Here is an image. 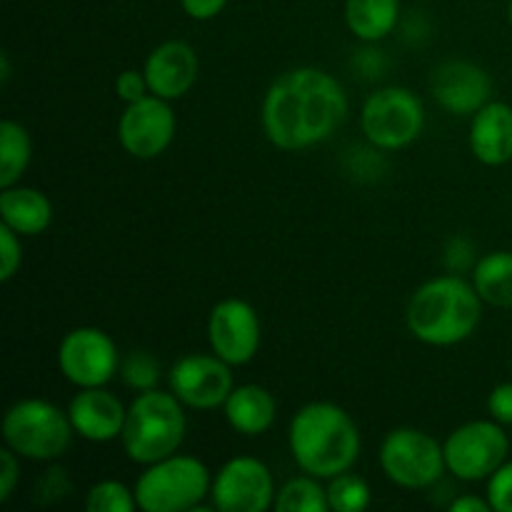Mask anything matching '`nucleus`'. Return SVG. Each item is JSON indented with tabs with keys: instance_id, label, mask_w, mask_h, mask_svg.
I'll list each match as a JSON object with an SVG mask.
<instances>
[{
	"instance_id": "nucleus-8",
	"label": "nucleus",
	"mask_w": 512,
	"mask_h": 512,
	"mask_svg": "<svg viewBox=\"0 0 512 512\" xmlns=\"http://www.w3.org/2000/svg\"><path fill=\"white\" fill-rule=\"evenodd\" d=\"M380 465L395 485L408 490L430 488L448 470L443 445L418 428L390 430L380 448Z\"/></svg>"
},
{
	"instance_id": "nucleus-29",
	"label": "nucleus",
	"mask_w": 512,
	"mask_h": 512,
	"mask_svg": "<svg viewBox=\"0 0 512 512\" xmlns=\"http://www.w3.org/2000/svg\"><path fill=\"white\" fill-rule=\"evenodd\" d=\"M488 500L495 512H512V463H503L488 478Z\"/></svg>"
},
{
	"instance_id": "nucleus-33",
	"label": "nucleus",
	"mask_w": 512,
	"mask_h": 512,
	"mask_svg": "<svg viewBox=\"0 0 512 512\" xmlns=\"http://www.w3.org/2000/svg\"><path fill=\"white\" fill-rule=\"evenodd\" d=\"M68 490H70V480L63 468H50L48 475H43V480L38 483V493L43 500L65 498Z\"/></svg>"
},
{
	"instance_id": "nucleus-16",
	"label": "nucleus",
	"mask_w": 512,
	"mask_h": 512,
	"mask_svg": "<svg viewBox=\"0 0 512 512\" xmlns=\"http://www.w3.org/2000/svg\"><path fill=\"white\" fill-rule=\"evenodd\" d=\"M143 73L150 93L165 100H178L198 80V53L185 40H165L148 55Z\"/></svg>"
},
{
	"instance_id": "nucleus-28",
	"label": "nucleus",
	"mask_w": 512,
	"mask_h": 512,
	"mask_svg": "<svg viewBox=\"0 0 512 512\" xmlns=\"http://www.w3.org/2000/svg\"><path fill=\"white\" fill-rule=\"evenodd\" d=\"M23 235L15 233L13 228L0 223V280L8 283L15 278V273L23 265V245H20Z\"/></svg>"
},
{
	"instance_id": "nucleus-26",
	"label": "nucleus",
	"mask_w": 512,
	"mask_h": 512,
	"mask_svg": "<svg viewBox=\"0 0 512 512\" xmlns=\"http://www.w3.org/2000/svg\"><path fill=\"white\" fill-rule=\"evenodd\" d=\"M135 508H138L135 490L118 480H100L88 490V498H85L88 512H133Z\"/></svg>"
},
{
	"instance_id": "nucleus-18",
	"label": "nucleus",
	"mask_w": 512,
	"mask_h": 512,
	"mask_svg": "<svg viewBox=\"0 0 512 512\" xmlns=\"http://www.w3.org/2000/svg\"><path fill=\"white\" fill-rule=\"evenodd\" d=\"M470 150L483 165H505L512 160V108L488 103L473 115Z\"/></svg>"
},
{
	"instance_id": "nucleus-19",
	"label": "nucleus",
	"mask_w": 512,
	"mask_h": 512,
	"mask_svg": "<svg viewBox=\"0 0 512 512\" xmlns=\"http://www.w3.org/2000/svg\"><path fill=\"white\" fill-rule=\"evenodd\" d=\"M223 410L235 433L255 438V435H263L273 428L275 415H278V403H275L273 393L265 390L263 385L248 383L233 388V393L225 400Z\"/></svg>"
},
{
	"instance_id": "nucleus-9",
	"label": "nucleus",
	"mask_w": 512,
	"mask_h": 512,
	"mask_svg": "<svg viewBox=\"0 0 512 512\" xmlns=\"http://www.w3.org/2000/svg\"><path fill=\"white\" fill-rule=\"evenodd\" d=\"M445 465L465 483L488 480L505 463L510 440L498 420H470L460 425L443 443Z\"/></svg>"
},
{
	"instance_id": "nucleus-23",
	"label": "nucleus",
	"mask_w": 512,
	"mask_h": 512,
	"mask_svg": "<svg viewBox=\"0 0 512 512\" xmlns=\"http://www.w3.org/2000/svg\"><path fill=\"white\" fill-rule=\"evenodd\" d=\"M33 158V143L28 130L15 120L0 123V188H10L28 170Z\"/></svg>"
},
{
	"instance_id": "nucleus-1",
	"label": "nucleus",
	"mask_w": 512,
	"mask_h": 512,
	"mask_svg": "<svg viewBox=\"0 0 512 512\" xmlns=\"http://www.w3.org/2000/svg\"><path fill=\"white\" fill-rule=\"evenodd\" d=\"M348 115L343 85L320 68H293L273 80L263 100V128L280 150H305L328 140Z\"/></svg>"
},
{
	"instance_id": "nucleus-36",
	"label": "nucleus",
	"mask_w": 512,
	"mask_h": 512,
	"mask_svg": "<svg viewBox=\"0 0 512 512\" xmlns=\"http://www.w3.org/2000/svg\"><path fill=\"white\" fill-rule=\"evenodd\" d=\"M10 78V63H8V55H3V83H8Z\"/></svg>"
},
{
	"instance_id": "nucleus-13",
	"label": "nucleus",
	"mask_w": 512,
	"mask_h": 512,
	"mask_svg": "<svg viewBox=\"0 0 512 512\" xmlns=\"http://www.w3.org/2000/svg\"><path fill=\"white\" fill-rule=\"evenodd\" d=\"M175 113L170 100L158 95L128 103L125 113L120 115L118 140L128 155L138 160H153L170 148L175 138Z\"/></svg>"
},
{
	"instance_id": "nucleus-35",
	"label": "nucleus",
	"mask_w": 512,
	"mask_h": 512,
	"mask_svg": "<svg viewBox=\"0 0 512 512\" xmlns=\"http://www.w3.org/2000/svg\"><path fill=\"white\" fill-rule=\"evenodd\" d=\"M453 512H490V500L478 498V495H460L458 500H453L450 505Z\"/></svg>"
},
{
	"instance_id": "nucleus-3",
	"label": "nucleus",
	"mask_w": 512,
	"mask_h": 512,
	"mask_svg": "<svg viewBox=\"0 0 512 512\" xmlns=\"http://www.w3.org/2000/svg\"><path fill=\"white\" fill-rule=\"evenodd\" d=\"M408 328L420 343L450 348L478 330L483 298L473 283L460 275H440L413 293L408 303Z\"/></svg>"
},
{
	"instance_id": "nucleus-14",
	"label": "nucleus",
	"mask_w": 512,
	"mask_h": 512,
	"mask_svg": "<svg viewBox=\"0 0 512 512\" xmlns=\"http://www.w3.org/2000/svg\"><path fill=\"white\" fill-rule=\"evenodd\" d=\"M210 348L230 365H248L260 348V318L240 298L220 300L208 318Z\"/></svg>"
},
{
	"instance_id": "nucleus-21",
	"label": "nucleus",
	"mask_w": 512,
	"mask_h": 512,
	"mask_svg": "<svg viewBox=\"0 0 512 512\" xmlns=\"http://www.w3.org/2000/svg\"><path fill=\"white\" fill-rule=\"evenodd\" d=\"M400 20V0H345V23L365 43L388 38Z\"/></svg>"
},
{
	"instance_id": "nucleus-15",
	"label": "nucleus",
	"mask_w": 512,
	"mask_h": 512,
	"mask_svg": "<svg viewBox=\"0 0 512 512\" xmlns=\"http://www.w3.org/2000/svg\"><path fill=\"white\" fill-rule=\"evenodd\" d=\"M430 90L440 108L453 115H475L490 103L493 80L470 60H448L430 78Z\"/></svg>"
},
{
	"instance_id": "nucleus-7",
	"label": "nucleus",
	"mask_w": 512,
	"mask_h": 512,
	"mask_svg": "<svg viewBox=\"0 0 512 512\" xmlns=\"http://www.w3.org/2000/svg\"><path fill=\"white\" fill-rule=\"evenodd\" d=\"M360 128L365 138L380 150H400L420 138L425 128V110L418 95L408 88L375 90L363 105Z\"/></svg>"
},
{
	"instance_id": "nucleus-5",
	"label": "nucleus",
	"mask_w": 512,
	"mask_h": 512,
	"mask_svg": "<svg viewBox=\"0 0 512 512\" xmlns=\"http://www.w3.org/2000/svg\"><path fill=\"white\" fill-rule=\"evenodd\" d=\"M73 435L70 415L48 400H18L3 415L5 445L25 460L50 463L63 458L73 443Z\"/></svg>"
},
{
	"instance_id": "nucleus-24",
	"label": "nucleus",
	"mask_w": 512,
	"mask_h": 512,
	"mask_svg": "<svg viewBox=\"0 0 512 512\" xmlns=\"http://www.w3.org/2000/svg\"><path fill=\"white\" fill-rule=\"evenodd\" d=\"M278 512H328V488L320 485V478L305 473L303 478H293L275 495Z\"/></svg>"
},
{
	"instance_id": "nucleus-4",
	"label": "nucleus",
	"mask_w": 512,
	"mask_h": 512,
	"mask_svg": "<svg viewBox=\"0 0 512 512\" xmlns=\"http://www.w3.org/2000/svg\"><path fill=\"white\" fill-rule=\"evenodd\" d=\"M185 405L175 393H163L153 388L138 393L130 403L128 418L120 440L123 450L133 463L153 465L158 460L175 455L185 440Z\"/></svg>"
},
{
	"instance_id": "nucleus-2",
	"label": "nucleus",
	"mask_w": 512,
	"mask_h": 512,
	"mask_svg": "<svg viewBox=\"0 0 512 512\" xmlns=\"http://www.w3.org/2000/svg\"><path fill=\"white\" fill-rule=\"evenodd\" d=\"M288 445L303 473L330 480L353 470L360 455V430L340 405L308 403L290 420Z\"/></svg>"
},
{
	"instance_id": "nucleus-10",
	"label": "nucleus",
	"mask_w": 512,
	"mask_h": 512,
	"mask_svg": "<svg viewBox=\"0 0 512 512\" xmlns=\"http://www.w3.org/2000/svg\"><path fill=\"white\" fill-rule=\"evenodd\" d=\"M275 495L268 465L248 455L228 460L210 485V503L223 512H265L275 508Z\"/></svg>"
},
{
	"instance_id": "nucleus-30",
	"label": "nucleus",
	"mask_w": 512,
	"mask_h": 512,
	"mask_svg": "<svg viewBox=\"0 0 512 512\" xmlns=\"http://www.w3.org/2000/svg\"><path fill=\"white\" fill-rule=\"evenodd\" d=\"M20 480V455L5 445L0 450V503H8Z\"/></svg>"
},
{
	"instance_id": "nucleus-17",
	"label": "nucleus",
	"mask_w": 512,
	"mask_h": 512,
	"mask_svg": "<svg viewBox=\"0 0 512 512\" xmlns=\"http://www.w3.org/2000/svg\"><path fill=\"white\" fill-rule=\"evenodd\" d=\"M68 415L75 435L90 443H110L123 435L128 408L103 385V388H80V393L70 400Z\"/></svg>"
},
{
	"instance_id": "nucleus-22",
	"label": "nucleus",
	"mask_w": 512,
	"mask_h": 512,
	"mask_svg": "<svg viewBox=\"0 0 512 512\" xmlns=\"http://www.w3.org/2000/svg\"><path fill=\"white\" fill-rule=\"evenodd\" d=\"M473 285L483 303L495 308H512V253L498 250L480 258L473 270Z\"/></svg>"
},
{
	"instance_id": "nucleus-6",
	"label": "nucleus",
	"mask_w": 512,
	"mask_h": 512,
	"mask_svg": "<svg viewBox=\"0 0 512 512\" xmlns=\"http://www.w3.org/2000/svg\"><path fill=\"white\" fill-rule=\"evenodd\" d=\"M210 470L193 455H168L145 465L135 483V500L145 512H188L198 510L210 495Z\"/></svg>"
},
{
	"instance_id": "nucleus-32",
	"label": "nucleus",
	"mask_w": 512,
	"mask_h": 512,
	"mask_svg": "<svg viewBox=\"0 0 512 512\" xmlns=\"http://www.w3.org/2000/svg\"><path fill=\"white\" fill-rule=\"evenodd\" d=\"M488 410L500 425H512V383H503L490 393Z\"/></svg>"
},
{
	"instance_id": "nucleus-37",
	"label": "nucleus",
	"mask_w": 512,
	"mask_h": 512,
	"mask_svg": "<svg viewBox=\"0 0 512 512\" xmlns=\"http://www.w3.org/2000/svg\"><path fill=\"white\" fill-rule=\"evenodd\" d=\"M508 18H510V25H512V0H510V8H508Z\"/></svg>"
},
{
	"instance_id": "nucleus-27",
	"label": "nucleus",
	"mask_w": 512,
	"mask_h": 512,
	"mask_svg": "<svg viewBox=\"0 0 512 512\" xmlns=\"http://www.w3.org/2000/svg\"><path fill=\"white\" fill-rule=\"evenodd\" d=\"M120 375H123L128 388L145 393V390H153L155 385H158L160 365L158 360L150 353H145V350H133V353H128L120 360Z\"/></svg>"
},
{
	"instance_id": "nucleus-20",
	"label": "nucleus",
	"mask_w": 512,
	"mask_h": 512,
	"mask_svg": "<svg viewBox=\"0 0 512 512\" xmlns=\"http://www.w3.org/2000/svg\"><path fill=\"white\" fill-rule=\"evenodd\" d=\"M0 218L18 235H40L53 223V205L40 190L15 183L0 193Z\"/></svg>"
},
{
	"instance_id": "nucleus-34",
	"label": "nucleus",
	"mask_w": 512,
	"mask_h": 512,
	"mask_svg": "<svg viewBox=\"0 0 512 512\" xmlns=\"http://www.w3.org/2000/svg\"><path fill=\"white\" fill-rule=\"evenodd\" d=\"M180 5L193 20H213L223 13L228 0H180Z\"/></svg>"
},
{
	"instance_id": "nucleus-11",
	"label": "nucleus",
	"mask_w": 512,
	"mask_h": 512,
	"mask_svg": "<svg viewBox=\"0 0 512 512\" xmlns=\"http://www.w3.org/2000/svg\"><path fill=\"white\" fill-rule=\"evenodd\" d=\"M58 365L75 388H103L118 373L120 355L100 328H75L60 340Z\"/></svg>"
},
{
	"instance_id": "nucleus-31",
	"label": "nucleus",
	"mask_w": 512,
	"mask_h": 512,
	"mask_svg": "<svg viewBox=\"0 0 512 512\" xmlns=\"http://www.w3.org/2000/svg\"><path fill=\"white\" fill-rule=\"evenodd\" d=\"M115 95H118L120 100H125V103H135V100L150 95L145 73H140V70H133V68L123 70V73L115 78Z\"/></svg>"
},
{
	"instance_id": "nucleus-25",
	"label": "nucleus",
	"mask_w": 512,
	"mask_h": 512,
	"mask_svg": "<svg viewBox=\"0 0 512 512\" xmlns=\"http://www.w3.org/2000/svg\"><path fill=\"white\" fill-rule=\"evenodd\" d=\"M328 503L333 512H363L370 505V488L360 475L340 473L328 483Z\"/></svg>"
},
{
	"instance_id": "nucleus-12",
	"label": "nucleus",
	"mask_w": 512,
	"mask_h": 512,
	"mask_svg": "<svg viewBox=\"0 0 512 512\" xmlns=\"http://www.w3.org/2000/svg\"><path fill=\"white\" fill-rule=\"evenodd\" d=\"M233 365L218 355L193 353L180 358L170 368V390L175 398L193 410L223 408L228 395L233 393Z\"/></svg>"
}]
</instances>
